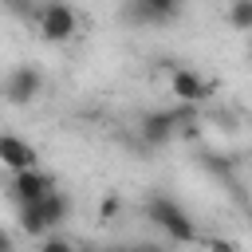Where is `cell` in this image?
I'll use <instances>...</instances> for the list:
<instances>
[{
    "mask_svg": "<svg viewBox=\"0 0 252 252\" xmlns=\"http://www.w3.org/2000/svg\"><path fill=\"white\" fill-rule=\"evenodd\" d=\"M146 217H150V224L169 240V244H193L197 240V220L185 213V205L181 201H173L169 193H154L150 201H146Z\"/></svg>",
    "mask_w": 252,
    "mask_h": 252,
    "instance_id": "6da1fadb",
    "label": "cell"
},
{
    "mask_svg": "<svg viewBox=\"0 0 252 252\" xmlns=\"http://www.w3.org/2000/svg\"><path fill=\"white\" fill-rule=\"evenodd\" d=\"M71 217V197L63 193V189H55L47 201H39V205H28V209H16V220H20V228L28 232V236H51L63 220Z\"/></svg>",
    "mask_w": 252,
    "mask_h": 252,
    "instance_id": "7a4b0ae2",
    "label": "cell"
},
{
    "mask_svg": "<svg viewBox=\"0 0 252 252\" xmlns=\"http://www.w3.org/2000/svg\"><path fill=\"white\" fill-rule=\"evenodd\" d=\"M0 94H4L8 106H32V102L43 94V71H39L35 63H16V67L4 75Z\"/></svg>",
    "mask_w": 252,
    "mask_h": 252,
    "instance_id": "3957f363",
    "label": "cell"
},
{
    "mask_svg": "<svg viewBox=\"0 0 252 252\" xmlns=\"http://www.w3.org/2000/svg\"><path fill=\"white\" fill-rule=\"evenodd\" d=\"M177 16H181L177 0H130V4L118 8V20L130 24V28H161Z\"/></svg>",
    "mask_w": 252,
    "mask_h": 252,
    "instance_id": "277c9868",
    "label": "cell"
},
{
    "mask_svg": "<svg viewBox=\"0 0 252 252\" xmlns=\"http://www.w3.org/2000/svg\"><path fill=\"white\" fill-rule=\"evenodd\" d=\"M55 189H59L55 177L43 173V169H28V173H12V177H8V201H12L16 209L39 205V201H47Z\"/></svg>",
    "mask_w": 252,
    "mask_h": 252,
    "instance_id": "5b68a950",
    "label": "cell"
},
{
    "mask_svg": "<svg viewBox=\"0 0 252 252\" xmlns=\"http://www.w3.org/2000/svg\"><path fill=\"white\" fill-rule=\"evenodd\" d=\"M35 28L47 43H67L75 32H79V12L71 4H39V16H35Z\"/></svg>",
    "mask_w": 252,
    "mask_h": 252,
    "instance_id": "8992f818",
    "label": "cell"
},
{
    "mask_svg": "<svg viewBox=\"0 0 252 252\" xmlns=\"http://www.w3.org/2000/svg\"><path fill=\"white\" fill-rule=\"evenodd\" d=\"M169 94L177 98V106H201L205 98H213V83L201 71H193V67H173Z\"/></svg>",
    "mask_w": 252,
    "mask_h": 252,
    "instance_id": "52a82bcc",
    "label": "cell"
},
{
    "mask_svg": "<svg viewBox=\"0 0 252 252\" xmlns=\"http://www.w3.org/2000/svg\"><path fill=\"white\" fill-rule=\"evenodd\" d=\"M0 165L12 169V173H28V169H39V154L28 138L20 134H0Z\"/></svg>",
    "mask_w": 252,
    "mask_h": 252,
    "instance_id": "ba28073f",
    "label": "cell"
},
{
    "mask_svg": "<svg viewBox=\"0 0 252 252\" xmlns=\"http://www.w3.org/2000/svg\"><path fill=\"white\" fill-rule=\"evenodd\" d=\"M224 20H228V28H236V32H252V0H232V4L224 8Z\"/></svg>",
    "mask_w": 252,
    "mask_h": 252,
    "instance_id": "9c48e42d",
    "label": "cell"
},
{
    "mask_svg": "<svg viewBox=\"0 0 252 252\" xmlns=\"http://www.w3.org/2000/svg\"><path fill=\"white\" fill-rule=\"evenodd\" d=\"M39 252H79V248H75L63 232H51V236H43V240H39Z\"/></svg>",
    "mask_w": 252,
    "mask_h": 252,
    "instance_id": "30bf717a",
    "label": "cell"
},
{
    "mask_svg": "<svg viewBox=\"0 0 252 252\" xmlns=\"http://www.w3.org/2000/svg\"><path fill=\"white\" fill-rule=\"evenodd\" d=\"M130 252H169V244H161V240H138V244H130Z\"/></svg>",
    "mask_w": 252,
    "mask_h": 252,
    "instance_id": "8fae6325",
    "label": "cell"
},
{
    "mask_svg": "<svg viewBox=\"0 0 252 252\" xmlns=\"http://www.w3.org/2000/svg\"><path fill=\"white\" fill-rule=\"evenodd\" d=\"M114 217H118V197H106L98 209V220H114Z\"/></svg>",
    "mask_w": 252,
    "mask_h": 252,
    "instance_id": "7c38bea8",
    "label": "cell"
},
{
    "mask_svg": "<svg viewBox=\"0 0 252 252\" xmlns=\"http://www.w3.org/2000/svg\"><path fill=\"white\" fill-rule=\"evenodd\" d=\"M209 252H236V244L224 240V236H213V240H209Z\"/></svg>",
    "mask_w": 252,
    "mask_h": 252,
    "instance_id": "4fadbf2b",
    "label": "cell"
},
{
    "mask_svg": "<svg viewBox=\"0 0 252 252\" xmlns=\"http://www.w3.org/2000/svg\"><path fill=\"white\" fill-rule=\"evenodd\" d=\"M0 252H16V240L8 236V228H0Z\"/></svg>",
    "mask_w": 252,
    "mask_h": 252,
    "instance_id": "5bb4252c",
    "label": "cell"
},
{
    "mask_svg": "<svg viewBox=\"0 0 252 252\" xmlns=\"http://www.w3.org/2000/svg\"><path fill=\"white\" fill-rule=\"evenodd\" d=\"M79 252H106V248H94V244H83Z\"/></svg>",
    "mask_w": 252,
    "mask_h": 252,
    "instance_id": "9a60e30c",
    "label": "cell"
},
{
    "mask_svg": "<svg viewBox=\"0 0 252 252\" xmlns=\"http://www.w3.org/2000/svg\"><path fill=\"white\" fill-rule=\"evenodd\" d=\"M106 252H130V248H126V244H114V248H106Z\"/></svg>",
    "mask_w": 252,
    "mask_h": 252,
    "instance_id": "2e32d148",
    "label": "cell"
}]
</instances>
